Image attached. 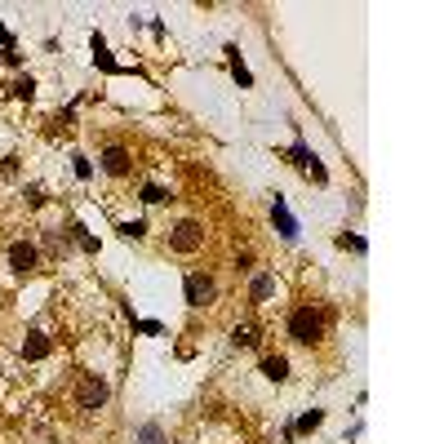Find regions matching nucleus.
<instances>
[{
	"mask_svg": "<svg viewBox=\"0 0 444 444\" xmlns=\"http://www.w3.org/2000/svg\"><path fill=\"white\" fill-rule=\"evenodd\" d=\"M289 338L303 342V346H316L320 338H325V316H320L316 307H298L289 316Z\"/></svg>",
	"mask_w": 444,
	"mask_h": 444,
	"instance_id": "nucleus-1",
	"label": "nucleus"
},
{
	"mask_svg": "<svg viewBox=\"0 0 444 444\" xmlns=\"http://www.w3.org/2000/svg\"><path fill=\"white\" fill-rule=\"evenodd\" d=\"M107 395H112V391H107V382H102L98 374H85V378L76 382V409L98 413L102 404H107Z\"/></svg>",
	"mask_w": 444,
	"mask_h": 444,
	"instance_id": "nucleus-2",
	"label": "nucleus"
},
{
	"mask_svg": "<svg viewBox=\"0 0 444 444\" xmlns=\"http://www.w3.org/2000/svg\"><path fill=\"white\" fill-rule=\"evenodd\" d=\"M200 245H205V227H200L196 218H183L169 231V249H174V254H196Z\"/></svg>",
	"mask_w": 444,
	"mask_h": 444,
	"instance_id": "nucleus-3",
	"label": "nucleus"
},
{
	"mask_svg": "<svg viewBox=\"0 0 444 444\" xmlns=\"http://www.w3.org/2000/svg\"><path fill=\"white\" fill-rule=\"evenodd\" d=\"M213 298H218V284H213V275L191 271V275H187V307H209Z\"/></svg>",
	"mask_w": 444,
	"mask_h": 444,
	"instance_id": "nucleus-4",
	"label": "nucleus"
},
{
	"mask_svg": "<svg viewBox=\"0 0 444 444\" xmlns=\"http://www.w3.org/2000/svg\"><path fill=\"white\" fill-rule=\"evenodd\" d=\"M36 262H40V254H36V245H27V240H18V245H9V267H14L18 275L36 271Z\"/></svg>",
	"mask_w": 444,
	"mask_h": 444,
	"instance_id": "nucleus-5",
	"label": "nucleus"
},
{
	"mask_svg": "<svg viewBox=\"0 0 444 444\" xmlns=\"http://www.w3.org/2000/svg\"><path fill=\"white\" fill-rule=\"evenodd\" d=\"M271 218H275V231H280L284 240H298V222H293V213L284 209L280 196H275V205H271Z\"/></svg>",
	"mask_w": 444,
	"mask_h": 444,
	"instance_id": "nucleus-6",
	"label": "nucleus"
},
{
	"mask_svg": "<svg viewBox=\"0 0 444 444\" xmlns=\"http://www.w3.org/2000/svg\"><path fill=\"white\" fill-rule=\"evenodd\" d=\"M102 169L112 174V178H125L129 174V151L125 147H107L102 151Z\"/></svg>",
	"mask_w": 444,
	"mask_h": 444,
	"instance_id": "nucleus-7",
	"label": "nucleus"
},
{
	"mask_svg": "<svg viewBox=\"0 0 444 444\" xmlns=\"http://www.w3.org/2000/svg\"><path fill=\"white\" fill-rule=\"evenodd\" d=\"M49 355V338L45 333H27V342H22V360H45Z\"/></svg>",
	"mask_w": 444,
	"mask_h": 444,
	"instance_id": "nucleus-8",
	"label": "nucleus"
},
{
	"mask_svg": "<svg viewBox=\"0 0 444 444\" xmlns=\"http://www.w3.org/2000/svg\"><path fill=\"white\" fill-rule=\"evenodd\" d=\"M262 374H267L271 382H284L289 378V360L284 355H262Z\"/></svg>",
	"mask_w": 444,
	"mask_h": 444,
	"instance_id": "nucleus-9",
	"label": "nucleus"
},
{
	"mask_svg": "<svg viewBox=\"0 0 444 444\" xmlns=\"http://www.w3.org/2000/svg\"><path fill=\"white\" fill-rule=\"evenodd\" d=\"M271 293H275V280H271V275H254V284H249V298H254V303H267Z\"/></svg>",
	"mask_w": 444,
	"mask_h": 444,
	"instance_id": "nucleus-10",
	"label": "nucleus"
},
{
	"mask_svg": "<svg viewBox=\"0 0 444 444\" xmlns=\"http://www.w3.org/2000/svg\"><path fill=\"white\" fill-rule=\"evenodd\" d=\"M89 49H93V63H98L102 71H116V58L107 54V40H102V36H93V40H89Z\"/></svg>",
	"mask_w": 444,
	"mask_h": 444,
	"instance_id": "nucleus-11",
	"label": "nucleus"
},
{
	"mask_svg": "<svg viewBox=\"0 0 444 444\" xmlns=\"http://www.w3.org/2000/svg\"><path fill=\"white\" fill-rule=\"evenodd\" d=\"M227 58H231V76L240 80V85H254V76H249V67L240 63V49H236V45H227Z\"/></svg>",
	"mask_w": 444,
	"mask_h": 444,
	"instance_id": "nucleus-12",
	"label": "nucleus"
},
{
	"mask_svg": "<svg viewBox=\"0 0 444 444\" xmlns=\"http://www.w3.org/2000/svg\"><path fill=\"white\" fill-rule=\"evenodd\" d=\"M320 422H325V413H320V409H311V413L298 418V427H289V431H293V436H311V431H316Z\"/></svg>",
	"mask_w": 444,
	"mask_h": 444,
	"instance_id": "nucleus-13",
	"label": "nucleus"
},
{
	"mask_svg": "<svg viewBox=\"0 0 444 444\" xmlns=\"http://www.w3.org/2000/svg\"><path fill=\"white\" fill-rule=\"evenodd\" d=\"M231 342H236V346H258V329H254V325H236V329H231Z\"/></svg>",
	"mask_w": 444,
	"mask_h": 444,
	"instance_id": "nucleus-14",
	"label": "nucleus"
},
{
	"mask_svg": "<svg viewBox=\"0 0 444 444\" xmlns=\"http://www.w3.org/2000/svg\"><path fill=\"white\" fill-rule=\"evenodd\" d=\"M14 98H22V102L36 98V80H31V76H18V80H14Z\"/></svg>",
	"mask_w": 444,
	"mask_h": 444,
	"instance_id": "nucleus-15",
	"label": "nucleus"
},
{
	"mask_svg": "<svg viewBox=\"0 0 444 444\" xmlns=\"http://www.w3.org/2000/svg\"><path fill=\"white\" fill-rule=\"evenodd\" d=\"M120 236H125V240H142V236H147V222H120Z\"/></svg>",
	"mask_w": 444,
	"mask_h": 444,
	"instance_id": "nucleus-16",
	"label": "nucleus"
},
{
	"mask_svg": "<svg viewBox=\"0 0 444 444\" xmlns=\"http://www.w3.org/2000/svg\"><path fill=\"white\" fill-rule=\"evenodd\" d=\"M142 200H147V205H160V200H169V191L155 187V183H147V187H142Z\"/></svg>",
	"mask_w": 444,
	"mask_h": 444,
	"instance_id": "nucleus-17",
	"label": "nucleus"
},
{
	"mask_svg": "<svg viewBox=\"0 0 444 444\" xmlns=\"http://www.w3.org/2000/svg\"><path fill=\"white\" fill-rule=\"evenodd\" d=\"M289 160L298 164V169H307V164H311V160H316V155H311V151L303 147V142H293V151H289Z\"/></svg>",
	"mask_w": 444,
	"mask_h": 444,
	"instance_id": "nucleus-18",
	"label": "nucleus"
},
{
	"mask_svg": "<svg viewBox=\"0 0 444 444\" xmlns=\"http://www.w3.org/2000/svg\"><path fill=\"white\" fill-rule=\"evenodd\" d=\"M71 231H76V240H80V249H89V254H98V240H93L85 227H71Z\"/></svg>",
	"mask_w": 444,
	"mask_h": 444,
	"instance_id": "nucleus-19",
	"label": "nucleus"
},
{
	"mask_svg": "<svg viewBox=\"0 0 444 444\" xmlns=\"http://www.w3.org/2000/svg\"><path fill=\"white\" fill-rule=\"evenodd\" d=\"M142 444H160V427H155V422L142 427Z\"/></svg>",
	"mask_w": 444,
	"mask_h": 444,
	"instance_id": "nucleus-20",
	"label": "nucleus"
},
{
	"mask_svg": "<svg viewBox=\"0 0 444 444\" xmlns=\"http://www.w3.org/2000/svg\"><path fill=\"white\" fill-rule=\"evenodd\" d=\"M76 174H80V178H89V174H93V164L85 160V155H76Z\"/></svg>",
	"mask_w": 444,
	"mask_h": 444,
	"instance_id": "nucleus-21",
	"label": "nucleus"
},
{
	"mask_svg": "<svg viewBox=\"0 0 444 444\" xmlns=\"http://www.w3.org/2000/svg\"><path fill=\"white\" fill-rule=\"evenodd\" d=\"M0 58H5L9 67H22V54H18V49H5V54H0Z\"/></svg>",
	"mask_w": 444,
	"mask_h": 444,
	"instance_id": "nucleus-22",
	"label": "nucleus"
},
{
	"mask_svg": "<svg viewBox=\"0 0 444 444\" xmlns=\"http://www.w3.org/2000/svg\"><path fill=\"white\" fill-rule=\"evenodd\" d=\"M9 40H14V36H9V27H0V45H5V49H14Z\"/></svg>",
	"mask_w": 444,
	"mask_h": 444,
	"instance_id": "nucleus-23",
	"label": "nucleus"
}]
</instances>
